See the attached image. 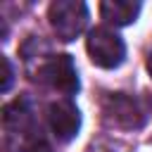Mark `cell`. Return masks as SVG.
<instances>
[{"mask_svg": "<svg viewBox=\"0 0 152 152\" xmlns=\"http://www.w3.org/2000/svg\"><path fill=\"white\" fill-rule=\"evenodd\" d=\"M86 50H88L90 62L95 66H100V69H116L126 59V43H124V38L116 31L107 28V26H97V28H93L88 33Z\"/></svg>", "mask_w": 152, "mask_h": 152, "instance_id": "6da1fadb", "label": "cell"}, {"mask_svg": "<svg viewBox=\"0 0 152 152\" xmlns=\"http://www.w3.org/2000/svg\"><path fill=\"white\" fill-rule=\"evenodd\" d=\"M48 19L59 40H74L88 24V7L81 0H55L48 7Z\"/></svg>", "mask_w": 152, "mask_h": 152, "instance_id": "7a4b0ae2", "label": "cell"}, {"mask_svg": "<svg viewBox=\"0 0 152 152\" xmlns=\"http://www.w3.org/2000/svg\"><path fill=\"white\" fill-rule=\"evenodd\" d=\"M36 78L43 86H48V88H52V90H57L62 95H74L78 90L76 64H74V59L69 55H52L50 59H45L38 66Z\"/></svg>", "mask_w": 152, "mask_h": 152, "instance_id": "3957f363", "label": "cell"}, {"mask_svg": "<svg viewBox=\"0 0 152 152\" xmlns=\"http://www.w3.org/2000/svg\"><path fill=\"white\" fill-rule=\"evenodd\" d=\"M102 112H104V119L119 128H140L145 121V114H142L138 100L131 95H124V93L107 95Z\"/></svg>", "mask_w": 152, "mask_h": 152, "instance_id": "277c9868", "label": "cell"}, {"mask_svg": "<svg viewBox=\"0 0 152 152\" xmlns=\"http://www.w3.org/2000/svg\"><path fill=\"white\" fill-rule=\"evenodd\" d=\"M48 124H50L52 135L59 142H69L78 135L81 112L71 100H57L48 107Z\"/></svg>", "mask_w": 152, "mask_h": 152, "instance_id": "5b68a950", "label": "cell"}, {"mask_svg": "<svg viewBox=\"0 0 152 152\" xmlns=\"http://www.w3.org/2000/svg\"><path fill=\"white\" fill-rule=\"evenodd\" d=\"M100 14H102V19H107L114 26H126V24H133L135 17L140 14V2L104 0V2H100Z\"/></svg>", "mask_w": 152, "mask_h": 152, "instance_id": "8992f818", "label": "cell"}, {"mask_svg": "<svg viewBox=\"0 0 152 152\" xmlns=\"http://www.w3.org/2000/svg\"><path fill=\"white\" fill-rule=\"evenodd\" d=\"M28 121H31V114H28V109H26V102H14V104H10L7 109H5V126L7 128H12V131H24L26 126H28Z\"/></svg>", "mask_w": 152, "mask_h": 152, "instance_id": "52a82bcc", "label": "cell"}, {"mask_svg": "<svg viewBox=\"0 0 152 152\" xmlns=\"http://www.w3.org/2000/svg\"><path fill=\"white\" fill-rule=\"evenodd\" d=\"M2 69H5V74H2V93H7L10 86H12V64H10L7 57H2Z\"/></svg>", "mask_w": 152, "mask_h": 152, "instance_id": "ba28073f", "label": "cell"}, {"mask_svg": "<svg viewBox=\"0 0 152 152\" xmlns=\"http://www.w3.org/2000/svg\"><path fill=\"white\" fill-rule=\"evenodd\" d=\"M147 71H150V76H152V55L147 57Z\"/></svg>", "mask_w": 152, "mask_h": 152, "instance_id": "9c48e42d", "label": "cell"}]
</instances>
